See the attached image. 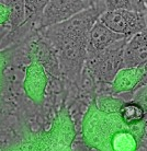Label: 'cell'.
<instances>
[{"instance_id":"obj_6","label":"cell","mask_w":147,"mask_h":151,"mask_svg":"<svg viewBox=\"0 0 147 151\" xmlns=\"http://www.w3.org/2000/svg\"><path fill=\"white\" fill-rule=\"evenodd\" d=\"M134 102H136L140 106H142V109L147 113V84L144 86L143 88H140V91L136 93Z\"/></svg>"},{"instance_id":"obj_2","label":"cell","mask_w":147,"mask_h":151,"mask_svg":"<svg viewBox=\"0 0 147 151\" xmlns=\"http://www.w3.org/2000/svg\"><path fill=\"white\" fill-rule=\"evenodd\" d=\"M142 78L143 76L138 67L122 69L115 76L113 89L115 92L131 91L140 86Z\"/></svg>"},{"instance_id":"obj_3","label":"cell","mask_w":147,"mask_h":151,"mask_svg":"<svg viewBox=\"0 0 147 151\" xmlns=\"http://www.w3.org/2000/svg\"><path fill=\"white\" fill-rule=\"evenodd\" d=\"M119 116L121 121L123 122L126 126H136L145 121L146 118V112L142 109L136 102L123 103L119 111Z\"/></svg>"},{"instance_id":"obj_1","label":"cell","mask_w":147,"mask_h":151,"mask_svg":"<svg viewBox=\"0 0 147 151\" xmlns=\"http://www.w3.org/2000/svg\"><path fill=\"white\" fill-rule=\"evenodd\" d=\"M147 60V27L135 35L127 48L126 64L128 68L137 67Z\"/></svg>"},{"instance_id":"obj_4","label":"cell","mask_w":147,"mask_h":151,"mask_svg":"<svg viewBox=\"0 0 147 151\" xmlns=\"http://www.w3.org/2000/svg\"><path fill=\"white\" fill-rule=\"evenodd\" d=\"M28 83L30 87V94L34 99L40 100L45 87V76H44L43 69L40 66H33V68H31V75L29 76Z\"/></svg>"},{"instance_id":"obj_5","label":"cell","mask_w":147,"mask_h":151,"mask_svg":"<svg viewBox=\"0 0 147 151\" xmlns=\"http://www.w3.org/2000/svg\"><path fill=\"white\" fill-rule=\"evenodd\" d=\"M106 22L110 27H112L114 30L119 31V32H124V33H127L130 32V29H128L127 24L125 22L124 18L120 14H112L110 15Z\"/></svg>"}]
</instances>
